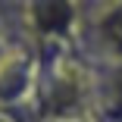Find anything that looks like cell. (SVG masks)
Instances as JSON below:
<instances>
[{
	"mask_svg": "<svg viewBox=\"0 0 122 122\" xmlns=\"http://www.w3.org/2000/svg\"><path fill=\"white\" fill-rule=\"evenodd\" d=\"M85 19L88 16L81 0H25L22 3L25 28L47 44H63L81 35Z\"/></svg>",
	"mask_w": 122,
	"mask_h": 122,
	"instance_id": "1",
	"label": "cell"
},
{
	"mask_svg": "<svg viewBox=\"0 0 122 122\" xmlns=\"http://www.w3.org/2000/svg\"><path fill=\"white\" fill-rule=\"evenodd\" d=\"M97 63H122V0L94 13L78 35Z\"/></svg>",
	"mask_w": 122,
	"mask_h": 122,
	"instance_id": "2",
	"label": "cell"
},
{
	"mask_svg": "<svg viewBox=\"0 0 122 122\" xmlns=\"http://www.w3.org/2000/svg\"><path fill=\"white\" fill-rule=\"evenodd\" d=\"M35 60L28 53H6L0 63V107L25 103L35 88Z\"/></svg>",
	"mask_w": 122,
	"mask_h": 122,
	"instance_id": "3",
	"label": "cell"
},
{
	"mask_svg": "<svg viewBox=\"0 0 122 122\" xmlns=\"http://www.w3.org/2000/svg\"><path fill=\"white\" fill-rule=\"evenodd\" d=\"M94 110L103 122H122V63H97Z\"/></svg>",
	"mask_w": 122,
	"mask_h": 122,
	"instance_id": "4",
	"label": "cell"
},
{
	"mask_svg": "<svg viewBox=\"0 0 122 122\" xmlns=\"http://www.w3.org/2000/svg\"><path fill=\"white\" fill-rule=\"evenodd\" d=\"M116 3V0H81V6H85V16L91 19L94 13H100V10H107V6H113ZM85 19V22H88Z\"/></svg>",
	"mask_w": 122,
	"mask_h": 122,
	"instance_id": "5",
	"label": "cell"
},
{
	"mask_svg": "<svg viewBox=\"0 0 122 122\" xmlns=\"http://www.w3.org/2000/svg\"><path fill=\"white\" fill-rule=\"evenodd\" d=\"M0 122H10V116H6V113H3V110H0Z\"/></svg>",
	"mask_w": 122,
	"mask_h": 122,
	"instance_id": "6",
	"label": "cell"
}]
</instances>
